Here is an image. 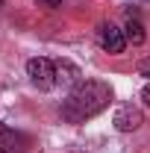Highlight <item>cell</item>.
Returning a JSON list of instances; mask_svg holds the SVG:
<instances>
[{
	"mask_svg": "<svg viewBox=\"0 0 150 153\" xmlns=\"http://www.w3.org/2000/svg\"><path fill=\"white\" fill-rule=\"evenodd\" d=\"M124 36H127V44H135V47H138V44H144V38H147V36H144V24L135 18L132 12H130L127 27H124Z\"/></svg>",
	"mask_w": 150,
	"mask_h": 153,
	"instance_id": "obj_7",
	"label": "cell"
},
{
	"mask_svg": "<svg viewBox=\"0 0 150 153\" xmlns=\"http://www.w3.org/2000/svg\"><path fill=\"white\" fill-rule=\"evenodd\" d=\"M112 103V85L100 79H82L71 88L68 100L62 103V118L68 124H85L88 118L100 115Z\"/></svg>",
	"mask_w": 150,
	"mask_h": 153,
	"instance_id": "obj_1",
	"label": "cell"
},
{
	"mask_svg": "<svg viewBox=\"0 0 150 153\" xmlns=\"http://www.w3.org/2000/svg\"><path fill=\"white\" fill-rule=\"evenodd\" d=\"M138 74L150 79V59H141V62H138Z\"/></svg>",
	"mask_w": 150,
	"mask_h": 153,
	"instance_id": "obj_8",
	"label": "cell"
},
{
	"mask_svg": "<svg viewBox=\"0 0 150 153\" xmlns=\"http://www.w3.org/2000/svg\"><path fill=\"white\" fill-rule=\"evenodd\" d=\"M30 147V135L18 133L6 124H0V153H21Z\"/></svg>",
	"mask_w": 150,
	"mask_h": 153,
	"instance_id": "obj_5",
	"label": "cell"
},
{
	"mask_svg": "<svg viewBox=\"0 0 150 153\" xmlns=\"http://www.w3.org/2000/svg\"><path fill=\"white\" fill-rule=\"evenodd\" d=\"M27 76H30V82L36 85L38 91H50V88H56V62L47 56H36L27 62Z\"/></svg>",
	"mask_w": 150,
	"mask_h": 153,
	"instance_id": "obj_2",
	"label": "cell"
},
{
	"mask_svg": "<svg viewBox=\"0 0 150 153\" xmlns=\"http://www.w3.org/2000/svg\"><path fill=\"white\" fill-rule=\"evenodd\" d=\"M97 41H100V47L106 50V53H124V47H127V36H124V30L121 27H115L112 21H106V24H100V30H97Z\"/></svg>",
	"mask_w": 150,
	"mask_h": 153,
	"instance_id": "obj_3",
	"label": "cell"
},
{
	"mask_svg": "<svg viewBox=\"0 0 150 153\" xmlns=\"http://www.w3.org/2000/svg\"><path fill=\"white\" fill-rule=\"evenodd\" d=\"M38 6H44V9H59L62 6V0H36Z\"/></svg>",
	"mask_w": 150,
	"mask_h": 153,
	"instance_id": "obj_9",
	"label": "cell"
},
{
	"mask_svg": "<svg viewBox=\"0 0 150 153\" xmlns=\"http://www.w3.org/2000/svg\"><path fill=\"white\" fill-rule=\"evenodd\" d=\"M56 82L65 85V88H74V85L82 82V74H79V68L71 65L68 59H56Z\"/></svg>",
	"mask_w": 150,
	"mask_h": 153,
	"instance_id": "obj_6",
	"label": "cell"
},
{
	"mask_svg": "<svg viewBox=\"0 0 150 153\" xmlns=\"http://www.w3.org/2000/svg\"><path fill=\"white\" fill-rule=\"evenodd\" d=\"M141 100H144V106H150V82L141 88Z\"/></svg>",
	"mask_w": 150,
	"mask_h": 153,
	"instance_id": "obj_10",
	"label": "cell"
},
{
	"mask_svg": "<svg viewBox=\"0 0 150 153\" xmlns=\"http://www.w3.org/2000/svg\"><path fill=\"white\" fill-rule=\"evenodd\" d=\"M0 9H3V0H0Z\"/></svg>",
	"mask_w": 150,
	"mask_h": 153,
	"instance_id": "obj_12",
	"label": "cell"
},
{
	"mask_svg": "<svg viewBox=\"0 0 150 153\" xmlns=\"http://www.w3.org/2000/svg\"><path fill=\"white\" fill-rule=\"evenodd\" d=\"M68 153H85V150H68Z\"/></svg>",
	"mask_w": 150,
	"mask_h": 153,
	"instance_id": "obj_11",
	"label": "cell"
},
{
	"mask_svg": "<svg viewBox=\"0 0 150 153\" xmlns=\"http://www.w3.org/2000/svg\"><path fill=\"white\" fill-rule=\"evenodd\" d=\"M112 124H115L118 133H132V130H138L144 124V115H141V109H135V106H121L115 112Z\"/></svg>",
	"mask_w": 150,
	"mask_h": 153,
	"instance_id": "obj_4",
	"label": "cell"
}]
</instances>
